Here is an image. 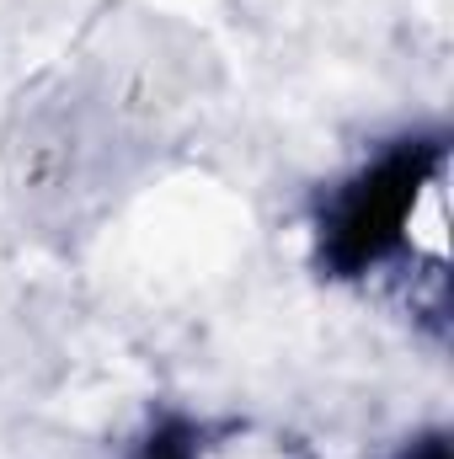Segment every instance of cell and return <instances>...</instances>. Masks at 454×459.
<instances>
[{"instance_id":"1","label":"cell","mask_w":454,"mask_h":459,"mask_svg":"<svg viewBox=\"0 0 454 459\" xmlns=\"http://www.w3.org/2000/svg\"><path fill=\"white\" fill-rule=\"evenodd\" d=\"M444 182L450 139H401L347 177L321 209V267L332 278H369L390 256L423 262L444 278Z\"/></svg>"},{"instance_id":"2","label":"cell","mask_w":454,"mask_h":459,"mask_svg":"<svg viewBox=\"0 0 454 459\" xmlns=\"http://www.w3.org/2000/svg\"><path fill=\"white\" fill-rule=\"evenodd\" d=\"M134 459H204V428L188 417H166L150 428V438L134 449Z\"/></svg>"},{"instance_id":"3","label":"cell","mask_w":454,"mask_h":459,"mask_svg":"<svg viewBox=\"0 0 454 459\" xmlns=\"http://www.w3.org/2000/svg\"><path fill=\"white\" fill-rule=\"evenodd\" d=\"M396 459H450V444H444V433H423V438H412Z\"/></svg>"}]
</instances>
